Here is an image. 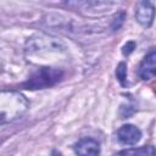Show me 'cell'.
I'll list each match as a JSON object with an SVG mask.
<instances>
[{
	"label": "cell",
	"mask_w": 156,
	"mask_h": 156,
	"mask_svg": "<svg viewBox=\"0 0 156 156\" xmlns=\"http://www.w3.org/2000/svg\"><path fill=\"white\" fill-rule=\"evenodd\" d=\"M29 101L16 90H0V123H11L28 110Z\"/></svg>",
	"instance_id": "6da1fadb"
},
{
	"label": "cell",
	"mask_w": 156,
	"mask_h": 156,
	"mask_svg": "<svg viewBox=\"0 0 156 156\" xmlns=\"http://www.w3.org/2000/svg\"><path fill=\"white\" fill-rule=\"evenodd\" d=\"M63 50V45L56 38L38 34L33 35L26 43V51L29 55H39V54H49V52H61Z\"/></svg>",
	"instance_id": "7a4b0ae2"
},
{
	"label": "cell",
	"mask_w": 156,
	"mask_h": 156,
	"mask_svg": "<svg viewBox=\"0 0 156 156\" xmlns=\"http://www.w3.org/2000/svg\"><path fill=\"white\" fill-rule=\"evenodd\" d=\"M63 76V72L60 68L54 67H41L39 68L26 83L27 89H44L56 84Z\"/></svg>",
	"instance_id": "3957f363"
},
{
	"label": "cell",
	"mask_w": 156,
	"mask_h": 156,
	"mask_svg": "<svg viewBox=\"0 0 156 156\" xmlns=\"http://www.w3.org/2000/svg\"><path fill=\"white\" fill-rule=\"evenodd\" d=\"M67 6L74 7L82 12L87 10L85 13L91 15V13H107L110 10L116 6V2L111 1H76V2H67Z\"/></svg>",
	"instance_id": "277c9868"
},
{
	"label": "cell",
	"mask_w": 156,
	"mask_h": 156,
	"mask_svg": "<svg viewBox=\"0 0 156 156\" xmlns=\"http://www.w3.org/2000/svg\"><path fill=\"white\" fill-rule=\"evenodd\" d=\"M74 152L77 156H99L100 144L93 138H82L74 144Z\"/></svg>",
	"instance_id": "5b68a950"
},
{
	"label": "cell",
	"mask_w": 156,
	"mask_h": 156,
	"mask_svg": "<svg viewBox=\"0 0 156 156\" xmlns=\"http://www.w3.org/2000/svg\"><path fill=\"white\" fill-rule=\"evenodd\" d=\"M117 139L121 144L134 145L141 139V132L134 124H124L117 130Z\"/></svg>",
	"instance_id": "8992f818"
},
{
	"label": "cell",
	"mask_w": 156,
	"mask_h": 156,
	"mask_svg": "<svg viewBox=\"0 0 156 156\" xmlns=\"http://www.w3.org/2000/svg\"><path fill=\"white\" fill-rule=\"evenodd\" d=\"M135 18L141 26L150 27L154 22V5L150 1L138 2L135 9Z\"/></svg>",
	"instance_id": "52a82bcc"
},
{
	"label": "cell",
	"mask_w": 156,
	"mask_h": 156,
	"mask_svg": "<svg viewBox=\"0 0 156 156\" xmlns=\"http://www.w3.org/2000/svg\"><path fill=\"white\" fill-rule=\"evenodd\" d=\"M156 71V52L155 50H151L141 61L138 74L143 80H150L155 77Z\"/></svg>",
	"instance_id": "ba28073f"
},
{
	"label": "cell",
	"mask_w": 156,
	"mask_h": 156,
	"mask_svg": "<svg viewBox=\"0 0 156 156\" xmlns=\"http://www.w3.org/2000/svg\"><path fill=\"white\" fill-rule=\"evenodd\" d=\"M118 156H155V149L151 145L143 147H133L121 151Z\"/></svg>",
	"instance_id": "9c48e42d"
},
{
	"label": "cell",
	"mask_w": 156,
	"mask_h": 156,
	"mask_svg": "<svg viewBox=\"0 0 156 156\" xmlns=\"http://www.w3.org/2000/svg\"><path fill=\"white\" fill-rule=\"evenodd\" d=\"M126 73H127V68H126V63L124 62H121L117 67V71H116V76L118 78V80L123 84L124 83V78H126Z\"/></svg>",
	"instance_id": "30bf717a"
},
{
	"label": "cell",
	"mask_w": 156,
	"mask_h": 156,
	"mask_svg": "<svg viewBox=\"0 0 156 156\" xmlns=\"http://www.w3.org/2000/svg\"><path fill=\"white\" fill-rule=\"evenodd\" d=\"M51 156H61V155H60V152H57V151H54Z\"/></svg>",
	"instance_id": "8fae6325"
}]
</instances>
